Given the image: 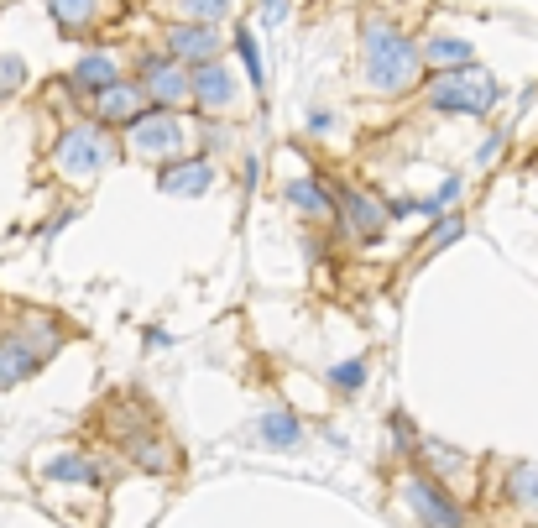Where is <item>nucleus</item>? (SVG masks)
Instances as JSON below:
<instances>
[{
	"label": "nucleus",
	"instance_id": "f257e3e1",
	"mask_svg": "<svg viewBox=\"0 0 538 528\" xmlns=\"http://www.w3.org/2000/svg\"><path fill=\"white\" fill-rule=\"evenodd\" d=\"M361 68H366V84H377V89H408L413 74H418V53L397 27H387V21H366Z\"/></svg>",
	"mask_w": 538,
	"mask_h": 528
},
{
	"label": "nucleus",
	"instance_id": "f03ea898",
	"mask_svg": "<svg viewBox=\"0 0 538 528\" xmlns=\"http://www.w3.org/2000/svg\"><path fill=\"white\" fill-rule=\"evenodd\" d=\"M497 100H502V84L476 63L444 68V74L429 79V105L450 110V116H486V110H497Z\"/></svg>",
	"mask_w": 538,
	"mask_h": 528
},
{
	"label": "nucleus",
	"instance_id": "7ed1b4c3",
	"mask_svg": "<svg viewBox=\"0 0 538 528\" xmlns=\"http://www.w3.org/2000/svg\"><path fill=\"white\" fill-rule=\"evenodd\" d=\"M53 163L58 173H74V178H95L100 168L115 163V142L105 126H68L53 147Z\"/></svg>",
	"mask_w": 538,
	"mask_h": 528
},
{
	"label": "nucleus",
	"instance_id": "20e7f679",
	"mask_svg": "<svg viewBox=\"0 0 538 528\" xmlns=\"http://www.w3.org/2000/svg\"><path fill=\"white\" fill-rule=\"evenodd\" d=\"M183 121L168 116V110H157V116H136L131 121V152L142 157V163H173L183 152Z\"/></svg>",
	"mask_w": 538,
	"mask_h": 528
},
{
	"label": "nucleus",
	"instance_id": "39448f33",
	"mask_svg": "<svg viewBox=\"0 0 538 528\" xmlns=\"http://www.w3.org/2000/svg\"><path fill=\"white\" fill-rule=\"evenodd\" d=\"M335 210L345 215V231L356 236V241H382V231H387V210L371 194H361V189H345L340 199H335Z\"/></svg>",
	"mask_w": 538,
	"mask_h": 528
},
{
	"label": "nucleus",
	"instance_id": "423d86ee",
	"mask_svg": "<svg viewBox=\"0 0 538 528\" xmlns=\"http://www.w3.org/2000/svg\"><path fill=\"white\" fill-rule=\"evenodd\" d=\"M136 89H142L147 100H157V105H183L189 100V74H183L173 58H147L142 63V84Z\"/></svg>",
	"mask_w": 538,
	"mask_h": 528
},
{
	"label": "nucleus",
	"instance_id": "0eeeda50",
	"mask_svg": "<svg viewBox=\"0 0 538 528\" xmlns=\"http://www.w3.org/2000/svg\"><path fill=\"white\" fill-rule=\"evenodd\" d=\"M403 502L413 508V518H424V523H460V508L450 502V492L434 487L429 476H408L403 481Z\"/></svg>",
	"mask_w": 538,
	"mask_h": 528
},
{
	"label": "nucleus",
	"instance_id": "6e6552de",
	"mask_svg": "<svg viewBox=\"0 0 538 528\" xmlns=\"http://www.w3.org/2000/svg\"><path fill=\"white\" fill-rule=\"evenodd\" d=\"M225 42L215 37V27H199V21H178L168 32V53L173 63H215Z\"/></svg>",
	"mask_w": 538,
	"mask_h": 528
},
{
	"label": "nucleus",
	"instance_id": "1a4fd4ad",
	"mask_svg": "<svg viewBox=\"0 0 538 528\" xmlns=\"http://www.w3.org/2000/svg\"><path fill=\"white\" fill-rule=\"evenodd\" d=\"M189 100H199V105H209V110H225L230 100H236V79H230L220 63H194V74H189Z\"/></svg>",
	"mask_w": 538,
	"mask_h": 528
},
{
	"label": "nucleus",
	"instance_id": "9d476101",
	"mask_svg": "<svg viewBox=\"0 0 538 528\" xmlns=\"http://www.w3.org/2000/svg\"><path fill=\"white\" fill-rule=\"evenodd\" d=\"M209 183H215V168H209V157H189V163H173V168H162L157 189H162V194H178V199H189V194H204Z\"/></svg>",
	"mask_w": 538,
	"mask_h": 528
},
{
	"label": "nucleus",
	"instance_id": "9b49d317",
	"mask_svg": "<svg viewBox=\"0 0 538 528\" xmlns=\"http://www.w3.org/2000/svg\"><path fill=\"white\" fill-rule=\"evenodd\" d=\"M418 455H424L429 476H439V481H444V492H450V481H471V455L455 450V445H444V440H424V445H418Z\"/></svg>",
	"mask_w": 538,
	"mask_h": 528
},
{
	"label": "nucleus",
	"instance_id": "f8f14e48",
	"mask_svg": "<svg viewBox=\"0 0 538 528\" xmlns=\"http://www.w3.org/2000/svg\"><path fill=\"white\" fill-rule=\"evenodd\" d=\"M142 89L136 84H105L100 89V121H110V126H131L136 116H142Z\"/></svg>",
	"mask_w": 538,
	"mask_h": 528
},
{
	"label": "nucleus",
	"instance_id": "ddd939ff",
	"mask_svg": "<svg viewBox=\"0 0 538 528\" xmlns=\"http://www.w3.org/2000/svg\"><path fill=\"white\" fill-rule=\"evenodd\" d=\"M288 204H293L298 215H309V220H330L335 215V194L324 189V183H314V178L288 183Z\"/></svg>",
	"mask_w": 538,
	"mask_h": 528
},
{
	"label": "nucleus",
	"instance_id": "4468645a",
	"mask_svg": "<svg viewBox=\"0 0 538 528\" xmlns=\"http://www.w3.org/2000/svg\"><path fill=\"white\" fill-rule=\"evenodd\" d=\"M256 440H262V445H272V450H293V445L303 440V429H298V419H293V413L272 408V413H262V424H256Z\"/></svg>",
	"mask_w": 538,
	"mask_h": 528
},
{
	"label": "nucleus",
	"instance_id": "2eb2a0df",
	"mask_svg": "<svg viewBox=\"0 0 538 528\" xmlns=\"http://www.w3.org/2000/svg\"><path fill=\"white\" fill-rule=\"evenodd\" d=\"M37 356L21 346V340H6V346H0V387H16V382H27L32 372H37Z\"/></svg>",
	"mask_w": 538,
	"mask_h": 528
},
{
	"label": "nucleus",
	"instance_id": "dca6fc26",
	"mask_svg": "<svg viewBox=\"0 0 538 528\" xmlns=\"http://www.w3.org/2000/svg\"><path fill=\"white\" fill-rule=\"evenodd\" d=\"M48 481H79V487H100V466H89L84 455H53L48 466H42Z\"/></svg>",
	"mask_w": 538,
	"mask_h": 528
},
{
	"label": "nucleus",
	"instance_id": "f3484780",
	"mask_svg": "<svg viewBox=\"0 0 538 528\" xmlns=\"http://www.w3.org/2000/svg\"><path fill=\"white\" fill-rule=\"evenodd\" d=\"M424 58L439 68H465V63H476V53H471V42H460V37H429L424 42Z\"/></svg>",
	"mask_w": 538,
	"mask_h": 528
},
{
	"label": "nucleus",
	"instance_id": "a211bd4d",
	"mask_svg": "<svg viewBox=\"0 0 538 528\" xmlns=\"http://www.w3.org/2000/svg\"><path fill=\"white\" fill-rule=\"evenodd\" d=\"M126 455L142 471H173L178 466V455H173V445H162V440H152V434H142V440H131L126 445Z\"/></svg>",
	"mask_w": 538,
	"mask_h": 528
},
{
	"label": "nucleus",
	"instance_id": "6ab92c4d",
	"mask_svg": "<svg viewBox=\"0 0 538 528\" xmlns=\"http://www.w3.org/2000/svg\"><path fill=\"white\" fill-rule=\"evenodd\" d=\"M507 502L518 508H538V461H518L507 471Z\"/></svg>",
	"mask_w": 538,
	"mask_h": 528
},
{
	"label": "nucleus",
	"instance_id": "aec40b11",
	"mask_svg": "<svg viewBox=\"0 0 538 528\" xmlns=\"http://www.w3.org/2000/svg\"><path fill=\"white\" fill-rule=\"evenodd\" d=\"M74 84L84 89V95H100L105 84H115V58H105V53H89V58L74 68Z\"/></svg>",
	"mask_w": 538,
	"mask_h": 528
},
{
	"label": "nucleus",
	"instance_id": "412c9836",
	"mask_svg": "<svg viewBox=\"0 0 538 528\" xmlns=\"http://www.w3.org/2000/svg\"><path fill=\"white\" fill-rule=\"evenodd\" d=\"M21 346L42 361V356H53L63 346V330L53 325V319H32V325H21Z\"/></svg>",
	"mask_w": 538,
	"mask_h": 528
},
{
	"label": "nucleus",
	"instance_id": "4be33fe9",
	"mask_svg": "<svg viewBox=\"0 0 538 528\" xmlns=\"http://www.w3.org/2000/svg\"><path fill=\"white\" fill-rule=\"evenodd\" d=\"M53 16L63 32H84L89 21L100 16V0H53Z\"/></svg>",
	"mask_w": 538,
	"mask_h": 528
},
{
	"label": "nucleus",
	"instance_id": "5701e85b",
	"mask_svg": "<svg viewBox=\"0 0 538 528\" xmlns=\"http://www.w3.org/2000/svg\"><path fill=\"white\" fill-rule=\"evenodd\" d=\"M183 21H199V27H215V21L230 11V0H178Z\"/></svg>",
	"mask_w": 538,
	"mask_h": 528
},
{
	"label": "nucleus",
	"instance_id": "b1692460",
	"mask_svg": "<svg viewBox=\"0 0 538 528\" xmlns=\"http://www.w3.org/2000/svg\"><path fill=\"white\" fill-rule=\"evenodd\" d=\"M455 199H460V178H444L429 199H413V210H418V215H444Z\"/></svg>",
	"mask_w": 538,
	"mask_h": 528
},
{
	"label": "nucleus",
	"instance_id": "393cba45",
	"mask_svg": "<svg viewBox=\"0 0 538 528\" xmlns=\"http://www.w3.org/2000/svg\"><path fill=\"white\" fill-rule=\"evenodd\" d=\"M236 53H241V63H246V79L262 89V84H267V74H262V53H256V37H251L246 27H236Z\"/></svg>",
	"mask_w": 538,
	"mask_h": 528
},
{
	"label": "nucleus",
	"instance_id": "a878e982",
	"mask_svg": "<svg viewBox=\"0 0 538 528\" xmlns=\"http://www.w3.org/2000/svg\"><path fill=\"white\" fill-rule=\"evenodd\" d=\"M330 382L340 387V393H356V387H366V361H340L330 372Z\"/></svg>",
	"mask_w": 538,
	"mask_h": 528
},
{
	"label": "nucleus",
	"instance_id": "bb28decb",
	"mask_svg": "<svg viewBox=\"0 0 538 528\" xmlns=\"http://www.w3.org/2000/svg\"><path fill=\"white\" fill-rule=\"evenodd\" d=\"M21 79H27V63H21V58H0V95H11Z\"/></svg>",
	"mask_w": 538,
	"mask_h": 528
},
{
	"label": "nucleus",
	"instance_id": "cd10ccee",
	"mask_svg": "<svg viewBox=\"0 0 538 528\" xmlns=\"http://www.w3.org/2000/svg\"><path fill=\"white\" fill-rule=\"evenodd\" d=\"M460 231H465V225H460V220H444V225H439V231L429 236V246H424V251H444V246H450V241H460Z\"/></svg>",
	"mask_w": 538,
	"mask_h": 528
},
{
	"label": "nucleus",
	"instance_id": "c85d7f7f",
	"mask_svg": "<svg viewBox=\"0 0 538 528\" xmlns=\"http://www.w3.org/2000/svg\"><path fill=\"white\" fill-rule=\"evenodd\" d=\"M502 147H507V131H497L491 142H481V152H476V168H491L502 157Z\"/></svg>",
	"mask_w": 538,
	"mask_h": 528
},
{
	"label": "nucleus",
	"instance_id": "c756f323",
	"mask_svg": "<svg viewBox=\"0 0 538 528\" xmlns=\"http://www.w3.org/2000/svg\"><path fill=\"white\" fill-rule=\"evenodd\" d=\"M262 21H267V27H283V21H288V0H262Z\"/></svg>",
	"mask_w": 538,
	"mask_h": 528
},
{
	"label": "nucleus",
	"instance_id": "7c9ffc66",
	"mask_svg": "<svg viewBox=\"0 0 538 528\" xmlns=\"http://www.w3.org/2000/svg\"><path fill=\"white\" fill-rule=\"evenodd\" d=\"M392 440L397 445H413V424L403 419V413H392Z\"/></svg>",
	"mask_w": 538,
	"mask_h": 528
}]
</instances>
